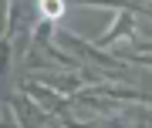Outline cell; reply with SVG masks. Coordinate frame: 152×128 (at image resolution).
Returning <instances> with one entry per match:
<instances>
[{"instance_id": "cell-1", "label": "cell", "mask_w": 152, "mask_h": 128, "mask_svg": "<svg viewBox=\"0 0 152 128\" xmlns=\"http://www.w3.org/2000/svg\"><path fill=\"white\" fill-rule=\"evenodd\" d=\"M41 10L51 14V17H58L61 14V4H58V0H41Z\"/></svg>"}]
</instances>
